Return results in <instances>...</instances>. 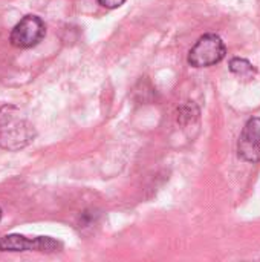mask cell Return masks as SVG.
<instances>
[{
  "mask_svg": "<svg viewBox=\"0 0 260 262\" xmlns=\"http://www.w3.org/2000/svg\"><path fill=\"white\" fill-rule=\"evenodd\" d=\"M35 130L28 118L15 106L0 107V147L20 150L34 141Z\"/></svg>",
  "mask_w": 260,
  "mask_h": 262,
  "instance_id": "cell-1",
  "label": "cell"
},
{
  "mask_svg": "<svg viewBox=\"0 0 260 262\" xmlns=\"http://www.w3.org/2000/svg\"><path fill=\"white\" fill-rule=\"evenodd\" d=\"M63 249V244L49 236L26 238L23 235H6L0 238V252H40L55 253Z\"/></svg>",
  "mask_w": 260,
  "mask_h": 262,
  "instance_id": "cell-3",
  "label": "cell"
},
{
  "mask_svg": "<svg viewBox=\"0 0 260 262\" xmlns=\"http://www.w3.org/2000/svg\"><path fill=\"white\" fill-rule=\"evenodd\" d=\"M238 155L247 163H260V117L247 121L238 141Z\"/></svg>",
  "mask_w": 260,
  "mask_h": 262,
  "instance_id": "cell-5",
  "label": "cell"
},
{
  "mask_svg": "<svg viewBox=\"0 0 260 262\" xmlns=\"http://www.w3.org/2000/svg\"><path fill=\"white\" fill-rule=\"evenodd\" d=\"M46 34L44 21L34 14L25 15L11 31L9 41L12 46L20 49H29L37 46Z\"/></svg>",
  "mask_w": 260,
  "mask_h": 262,
  "instance_id": "cell-4",
  "label": "cell"
},
{
  "mask_svg": "<svg viewBox=\"0 0 260 262\" xmlns=\"http://www.w3.org/2000/svg\"><path fill=\"white\" fill-rule=\"evenodd\" d=\"M230 71L242 80H251L256 75V68L247 58H241V57L231 58Z\"/></svg>",
  "mask_w": 260,
  "mask_h": 262,
  "instance_id": "cell-6",
  "label": "cell"
},
{
  "mask_svg": "<svg viewBox=\"0 0 260 262\" xmlns=\"http://www.w3.org/2000/svg\"><path fill=\"white\" fill-rule=\"evenodd\" d=\"M0 218H2V209H0Z\"/></svg>",
  "mask_w": 260,
  "mask_h": 262,
  "instance_id": "cell-8",
  "label": "cell"
},
{
  "mask_svg": "<svg viewBox=\"0 0 260 262\" xmlns=\"http://www.w3.org/2000/svg\"><path fill=\"white\" fill-rule=\"evenodd\" d=\"M126 0H98V3L103 6V8H107V9H115V8H120Z\"/></svg>",
  "mask_w": 260,
  "mask_h": 262,
  "instance_id": "cell-7",
  "label": "cell"
},
{
  "mask_svg": "<svg viewBox=\"0 0 260 262\" xmlns=\"http://www.w3.org/2000/svg\"><path fill=\"white\" fill-rule=\"evenodd\" d=\"M227 55L222 38L216 34L202 35L188 52V63L193 68H208L221 63Z\"/></svg>",
  "mask_w": 260,
  "mask_h": 262,
  "instance_id": "cell-2",
  "label": "cell"
}]
</instances>
